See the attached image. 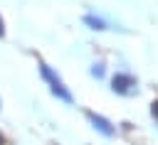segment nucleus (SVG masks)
<instances>
[{"label": "nucleus", "instance_id": "obj_1", "mask_svg": "<svg viewBox=\"0 0 158 145\" xmlns=\"http://www.w3.org/2000/svg\"><path fill=\"white\" fill-rule=\"evenodd\" d=\"M37 71H40V76H42V81L47 84V88H49V93L57 98V101H62V103H74V98H72V91L67 88V84L62 81V76L47 64V61H42V59H37Z\"/></svg>", "mask_w": 158, "mask_h": 145}, {"label": "nucleus", "instance_id": "obj_2", "mask_svg": "<svg viewBox=\"0 0 158 145\" xmlns=\"http://www.w3.org/2000/svg\"><path fill=\"white\" fill-rule=\"evenodd\" d=\"M111 91L118 96H133V93H138V81L128 71H116L111 79Z\"/></svg>", "mask_w": 158, "mask_h": 145}, {"label": "nucleus", "instance_id": "obj_3", "mask_svg": "<svg viewBox=\"0 0 158 145\" xmlns=\"http://www.w3.org/2000/svg\"><path fill=\"white\" fill-rule=\"evenodd\" d=\"M86 120H89L91 128L99 130L104 138H111V135L116 133V125H114L109 118H104V116H99V113H94V111H86Z\"/></svg>", "mask_w": 158, "mask_h": 145}, {"label": "nucleus", "instance_id": "obj_4", "mask_svg": "<svg viewBox=\"0 0 158 145\" xmlns=\"http://www.w3.org/2000/svg\"><path fill=\"white\" fill-rule=\"evenodd\" d=\"M81 22H84L89 29H96V32H104V29H106V20H101V17H96V15H84Z\"/></svg>", "mask_w": 158, "mask_h": 145}, {"label": "nucleus", "instance_id": "obj_5", "mask_svg": "<svg viewBox=\"0 0 158 145\" xmlns=\"http://www.w3.org/2000/svg\"><path fill=\"white\" fill-rule=\"evenodd\" d=\"M89 71H91V76H94V79H104V61H94Z\"/></svg>", "mask_w": 158, "mask_h": 145}, {"label": "nucleus", "instance_id": "obj_6", "mask_svg": "<svg viewBox=\"0 0 158 145\" xmlns=\"http://www.w3.org/2000/svg\"><path fill=\"white\" fill-rule=\"evenodd\" d=\"M151 113H153V118L158 120V101H153V103H151Z\"/></svg>", "mask_w": 158, "mask_h": 145}, {"label": "nucleus", "instance_id": "obj_7", "mask_svg": "<svg viewBox=\"0 0 158 145\" xmlns=\"http://www.w3.org/2000/svg\"><path fill=\"white\" fill-rule=\"evenodd\" d=\"M5 32H7V29H5V17H2V15H0V39H2V37H5Z\"/></svg>", "mask_w": 158, "mask_h": 145}, {"label": "nucleus", "instance_id": "obj_8", "mask_svg": "<svg viewBox=\"0 0 158 145\" xmlns=\"http://www.w3.org/2000/svg\"><path fill=\"white\" fill-rule=\"evenodd\" d=\"M0 145H7V135H5L2 130H0Z\"/></svg>", "mask_w": 158, "mask_h": 145}, {"label": "nucleus", "instance_id": "obj_9", "mask_svg": "<svg viewBox=\"0 0 158 145\" xmlns=\"http://www.w3.org/2000/svg\"><path fill=\"white\" fill-rule=\"evenodd\" d=\"M0 108H2V98H0Z\"/></svg>", "mask_w": 158, "mask_h": 145}]
</instances>
